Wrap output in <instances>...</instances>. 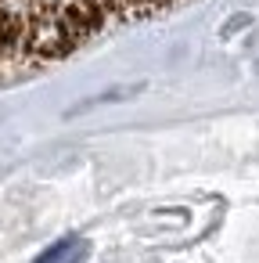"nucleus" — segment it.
<instances>
[{"label":"nucleus","mask_w":259,"mask_h":263,"mask_svg":"<svg viewBox=\"0 0 259 263\" xmlns=\"http://www.w3.org/2000/svg\"><path fill=\"white\" fill-rule=\"evenodd\" d=\"M180 0H0V76L58 62L87 40Z\"/></svg>","instance_id":"obj_1"},{"label":"nucleus","mask_w":259,"mask_h":263,"mask_svg":"<svg viewBox=\"0 0 259 263\" xmlns=\"http://www.w3.org/2000/svg\"><path fill=\"white\" fill-rule=\"evenodd\" d=\"M83 259H87V241L76 238V234H69V238L54 241L51 249H44L33 263H83Z\"/></svg>","instance_id":"obj_2"}]
</instances>
